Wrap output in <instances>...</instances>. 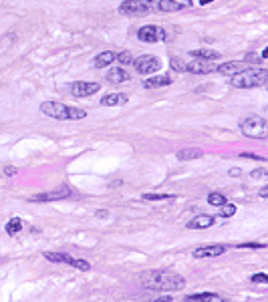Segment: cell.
Instances as JSON below:
<instances>
[{
  "label": "cell",
  "instance_id": "obj_1",
  "mask_svg": "<svg viewBox=\"0 0 268 302\" xmlns=\"http://www.w3.org/2000/svg\"><path fill=\"white\" fill-rule=\"evenodd\" d=\"M137 278H139L141 286H145L147 290H156V292H161V290L175 292L186 286L184 276L169 272V270H147V272H141Z\"/></svg>",
  "mask_w": 268,
  "mask_h": 302
},
{
  "label": "cell",
  "instance_id": "obj_2",
  "mask_svg": "<svg viewBox=\"0 0 268 302\" xmlns=\"http://www.w3.org/2000/svg\"><path fill=\"white\" fill-rule=\"evenodd\" d=\"M268 79V71L260 69V67H252V69H240L236 75H232V87L236 89H252V87H260L264 85Z\"/></svg>",
  "mask_w": 268,
  "mask_h": 302
},
{
  "label": "cell",
  "instance_id": "obj_3",
  "mask_svg": "<svg viewBox=\"0 0 268 302\" xmlns=\"http://www.w3.org/2000/svg\"><path fill=\"white\" fill-rule=\"evenodd\" d=\"M41 113H45L47 117L51 119H73V121H79V119H85L87 113L83 109H77V107H67L63 103H56V101H47L41 105Z\"/></svg>",
  "mask_w": 268,
  "mask_h": 302
},
{
  "label": "cell",
  "instance_id": "obj_4",
  "mask_svg": "<svg viewBox=\"0 0 268 302\" xmlns=\"http://www.w3.org/2000/svg\"><path fill=\"white\" fill-rule=\"evenodd\" d=\"M240 129L246 137H256V139H264L268 135V125H266V119L264 117H258V115H252V117H246L242 123H240Z\"/></svg>",
  "mask_w": 268,
  "mask_h": 302
},
{
  "label": "cell",
  "instance_id": "obj_5",
  "mask_svg": "<svg viewBox=\"0 0 268 302\" xmlns=\"http://www.w3.org/2000/svg\"><path fill=\"white\" fill-rule=\"evenodd\" d=\"M131 63H133V67H135V71H137L139 75H152V73H158V69L161 67L160 58L150 56V54L137 56V58H133V60H131Z\"/></svg>",
  "mask_w": 268,
  "mask_h": 302
},
{
  "label": "cell",
  "instance_id": "obj_6",
  "mask_svg": "<svg viewBox=\"0 0 268 302\" xmlns=\"http://www.w3.org/2000/svg\"><path fill=\"white\" fill-rule=\"evenodd\" d=\"M152 8V0H127L119 6V12L127 14V16H137V14H145Z\"/></svg>",
  "mask_w": 268,
  "mask_h": 302
},
{
  "label": "cell",
  "instance_id": "obj_7",
  "mask_svg": "<svg viewBox=\"0 0 268 302\" xmlns=\"http://www.w3.org/2000/svg\"><path fill=\"white\" fill-rule=\"evenodd\" d=\"M139 41L143 43H160L165 39V33H163V28L156 26V24H145L139 28V33H137Z\"/></svg>",
  "mask_w": 268,
  "mask_h": 302
},
{
  "label": "cell",
  "instance_id": "obj_8",
  "mask_svg": "<svg viewBox=\"0 0 268 302\" xmlns=\"http://www.w3.org/2000/svg\"><path fill=\"white\" fill-rule=\"evenodd\" d=\"M99 87H101V85H97V83H89V81H77V83L71 87V93H73L75 97H89V95L97 93V91H99Z\"/></svg>",
  "mask_w": 268,
  "mask_h": 302
},
{
  "label": "cell",
  "instance_id": "obj_9",
  "mask_svg": "<svg viewBox=\"0 0 268 302\" xmlns=\"http://www.w3.org/2000/svg\"><path fill=\"white\" fill-rule=\"evenodd\" d=\"M71 196L69 188H61V190H54V192H47V194H37L31 198L33 203H41V201H54V200H65Z\"/></svg>",
  "mask_w": 268,
  "mask_h": 302
},
{
  "label": "cell",
  "instance_id": "obj_10",
  "mask_svg": "<svg viewBox=\"0 0 268 302\" xmlns=\"http://www.w3.org/2000/svg\"><path fill=\"white\" fill-rule=\"evenodd\" d=\"M226 252V246H204L194 250V258H216Z\"/></svg>",
  "mask_w": 268,
  "mask_h": 302
},
{
  "label": "cell",
  "instance_id": "obj_11",
  "mask_svg": "<svg viewBox=\"0 0 268 302\" xmlns=\"http://www.w3.org/2000/svg\"><path fill=\"white\" fill-rule=\"evenodd\" d=\"M186 71L194 73V75H208V73H212L214 69L208 67V63H204V60H192V63H186Z\"/></svg>",
  "mask_w": 268,
  "mask_h": 302
},
{
  "label": "cell",
  "instance_id": "obj_12",
  "mask_svg": "<svg viewBox=\"0 0 268 302\" xmlns=\"http://www.w3.org/2000/svg\"><path fill=\"white\" fill-rule=\"evenodd\" d=\"M192 2L188 0L186 4H180V2H175V0H160L158 2V10H161V12H177V10H182V8H186V6H190Z\"/></svg>",
  "mask_w": 268,
  "mask_h": 302
},
{
  "label": "cell",
  "instance_id": "obj_13",
  "mask_svg": "<svg viewBox=\"0 0 268 302\" xmlns=\"http://www.w3.org/2000/svg\"><path fill=\"white\" fill-rule=\"evenodd\" d=\"M115 58H117V54H115V52L105 50V52H101V54H97V56H95L93 65H95L97 69H105V67H109L111 63H115Z\"/></svg>",
  "mask_w": 268,
  "mask_h": 302
},
{
  "label": "cell",
  "instance_id": "obj_14",
  "mask_svg": "<svg viewBox=\"0 0 268 302\" xmlns=\"http://www.w3.org/2000/svg\"><path fill=\"white\" fill-rule=\"evenodd\" d=\"M214 224L212 216H196L192 222H188V230H204V228H210Z\"/></svg>",
  "mask_w": 268,
  "mask_h": 302
},
{
  "label": "cell",
  "instance_id": "obj_15",
  "mask_svg": "<svg viewBox=\"0 0 268 302\" xmlns=\"http://www.w3.org/2000/svg\"><path fill=\"white\" fill-rule=\"evenodd\" d=\"M125 103H127V95H121V93H111L101 99L103 107H115V105H125Z\"/></svg>",
  "mask_w": 268,
  "mask_h": 302
},
{
  "label": "cell",
  "instance_id": "obj_16",
  "mask_svg": "<svg viewBox=\"0 0 268 302\" xmlns=\"http://www.w3.org/2000/svg\"><path fill=\"white\" fill-rule=\"evenodd\" d=\"M202 157V151L196 147H186L177 151V159L180 161H192V159H200Z\"/></svg>",
  "mask_w": 268,
  "mask_h": 302
},
{
  "label": "cell",
  "instance_id": "obj_17",
  "mask_svg": "<svg viewBox=\"0 0 268 302\" xmlns=\"http://www.w3.org/2000/svg\"><path fill=\"white\" fill-rule=\"evenodd\" d=\"M169 83H171L169 75H156V77H152V79H147L143 85H145V89H156V87H165V85H169Z\"/></svg>",
  "mask_w": 268,
  "mask_h": 302
},
{
  "label": "cell",
  "instance_id": "obj_18",
  "mask_svg": "<svg viewBox=\"0 0 268 302\" xmlns=\"http://www.w3.org/2000/svg\"><path fill=\"white\" fill-rule=\"evenodd\" d=\"M188 302H204V300H222L220 294L216 292H198V294H188L186 296Z\"/></svg>",
  "mask_w": 268,
  "mask_h": 302
},
{
  "label": "cell",
  "instance_id": "obj_19",
  "mask_svg": "<svg viewBox=\"0 0 268 302\" xmlns=\"http://www.w3.org/2000/svg\"><path fill=\"white\" fill-rule=\"evenodd\" d=\"M49 262H63V264H73V258L69 256V254H63V252H45L43 254Z\"/></svg>",
  "mask_w": 268,
  "mask_h": 302
},
{
  "label": "cell",
  "instance_id": "obj_20",
  "mask_svg": "<svg viewBox=\"0 0 268 302\" xmlns=\"http://www.w3.org/2000/svg\"><path fill=\"white\" fill-rule=\"evenodd\" d=\"M107 79L111 81V83H123V81H127L129 79V73L121 67V69H111L109 73H107Z\"/></svg>",
  "mask_w": 268,
  "mask_h": 302
},
{
  "label": "cell",
  "instance_id": "obj_21",
  "mask_svg": "<svg viewBox=\"0 0 268 302\" xmlns=\"http://www.w3.org/2000/svg\"><path fill=\"white\" fill-rule=\"evenodd\" d=\"M240 69H242V65H240V63H224V65H220L216 71H218V73H222V75H230V77H232V75H236V73L240 71Z\"/></svg>",
  "mask_w": 268,
  "mask_h": 302
},
{
  "label": "cell",
  "instance_id": "obj_22",
  "mask_svg": "<svg viewBox=\"0 0 268 302\" xmlns=\"http://www.w3.org/2000/svg\"><path fill=\"white\" fill-rule=\"evenodd\" d=\"M192 54L196 58H204V60H216L220 56V52L216 50H208V49H200V50H192Z\"/></svg>",
  "mask_w": 268,
  "mask_h": 302
},
{
  "label": "cell",
  "instance_id": "obj_23",
  "mask_svg": "<svg viewBox=\"0 0 268 302\" xmlns=\"http://www.w3.org/2000/svg\"><path fill=\"white\" fill-rule=\"evenodd\" d=\"M141 198L145 201H165V200H173L175 196H171V194H143Z\"/></svg>",
  "mask_w": 268,
  "mask_h": 302
},
{
  "label": "cell",
  "instance_id": "obj_24",
  "mask_svg": "<svg viewBox=\"0 0 268 302\" xmlns=\"http://www.w3.org/2000/svg\"><path fill=\"white\" fill-rule=\"evenodd\" d=\"M226 201H228V200H226V196H224V194H220V192H214V194L208 196V203H210V205H216V207L224 205Z\"/></svg>",
  "mask_w": 268,
  "mask_h": 302
},
{
  "label": "cell",
  "instance_id": "obj_25",
  "mask_svg": "<svg viewBox=\"0 0 268 302\" xmlns=\"http://www.w3.org/2000/svg\"><path fill=\"white\" fill-rule=\"evenodd\" d=\"M20 230H22V222H20L18 218H12V220L6 224V232H8L10 236H16Z\"/></svg>",
  "mask_w": 268,
  "mask_h": 302
},
{
  "label": "cell",
  "instance_id": "obj_26",
  "mask_svg": "<svg viewBox=\"0 0 268 302\" xmlns=\"http://www.w3.org/2000/svg\"><path fill=\"white\" fill-rule=\"evenodd\" d=\"M220 207H222V211H220L222 218H232V216L236 214V205H234V203H228V201H226V203L220 205Z\"/></svg>",
  "mask_w": 268,
  "mask_h": 302
},
{
  "label": "cell",
  "instance_id": "obj_27",
  "mask_svg": "<svg viewBox=\"0 0 268 302\" xmlns=\"http://www.w3.org/2000/svg\"><path fill=\"white\" fill-rule=\"evenodd\" d=\"M169 63H171V67L177 71V73H186V63H184V60L182 58H177V56H173L171 60H169Z\"/></svg>",
  "mask_w": 268,
  "mask_h": 302
},
{
  "label": "cell",
  "instance_id": "obj_28",
  "mask_svg": "<svg viewBox=\"0 0 268 302\" xmlns=\"http://www.w3.org/2000/svg\"><path fill=\"white\" fill-rule=\"evenodd\" d=\"M115 60H119V63H123V65H129L131 60H133V56H131L127 50H123V52H119V54H117V58H115Z\"/></svg>",
  "mask_w": 268,
  "mask_h": 302
},
{
  "label": "cell",
  "instance_id": "obj_29",
  "mask_svg": "<svg viewBox=\"0 0 268 302\" xmlns=\"http://www.w3.org/2000/svg\"><path fill=\"white\" fill-rule=\"evenodd\" d=\"M250 280L256 282V284H266V282H268V276H266V274H252Z\"/></svg>",
  "mask_w": 268,
  "mask_h": 302
},
{
  "label": "cell",
  "instance_id": "obj_30",
  "mask_svg": "<svg viewBox=\"0 0 268 302\" xmlns=\"http://www.w3.org/2000/svg\"><path fill=\"white\" fill-rule=\"evenodd\" d=\"M266 175H268V171H266L264 167H260V169L252 171V179H262V177H266Z\"/></svg>",
  "mask_w": 268,
  "mask_h": 302
},
{
  "label": "cell",
  "instance_id": "obj_31",
  "mask_svg": "<svg viewBox=\"0 0 268 302\" xmlns=\"http://www.w3.org/2000/svg\"><path fill=\"white\" fill-rule=\"evenodd\" d=\"M238 248H264V244H258V242H252V244H240Z\"/></svg>",
  "mask_w": 268,
  "mask_h": 302
},
{
  "label": "cell",
  "instance_id": "obj_32",
  "mask_svg": "<svg viewBox=\"0 0 268 302\" xmlns=\"http://www.w3.org/2000/svg\"><path fill=\"white\" fill-rule=\"evenodd\" d=\"M242 157H244V159H256V161H262V157H258V155H254V153H242Z\"/></svg>",
  "mask_w": 268,
  "mask_h": 302
},
{
  "label": "cell",
  "instance_id": "obj_33",
  "mask_svg": "<svg viewBox=\"0 0 268 302\" xmlns=\"http://www.w3.org/2000/svg\"><path fill=\"white\" fill-rule=\"evenodd\" d=\"M97 218H101V220H103V218H109V211H105V209H99V211H97Z\"/></svg>",
  "mask_w": 268,
  "mask_h": 302
},
{
  "label": "cell",
  "instance_id": "obj_34",
  "mask_svg": "<svg viewBox=\"0 0 268 302\" xmlns=\"http://www.w3.org/2000/svg\"><path fill=\"white\" fill-rule=\"evenodd\" d=\"M4 173H6V175H14V173H16V169H14V167H6V169H4Z\"/></svg>",
  "mask_w": 268,
  "mask_h": 302
},
{
  "label": "cell",
  "instance_id": "obj_35",
  "mask_svg": "<svg viewBox=\"0 0 268 302\" xmlns=\"http://www.w3.org/2000/svg\"><path fill=\"white\" fill-rule=\"evenodd\" d=\"M242 171L240 169H238V167H234V169H230V175H240Z\"/></svg>",
  "mask_w": 268,
  "mask_h": 302
},
{
  "label": "cell",
  "instance_id": "obj_36",
  "mask_svg": "<svg viewBox=\"0 0 268 302\" xmlns=\"http://www.w3.org/2000/svg\"><path fill=\"white\" fill-rule=\"evenodd\" d=\"M266 194H268V188H266V186H264V188H262V190H260V198H266Z\"/></svg>",
  "mask_w": 268,
  "mask_h": 302
},
{
  "label": "cell",
  "instance_id": "obj_37",
  "mask_svg": "<svg viewBox=\"0 0 268 302\" xmlns=\"http://www.w3.org/2000/svg\"><path fill=\"white\" fill-rule=\"evenodd\" d=\"M208 2H214V0H200V4L204 6V4H208Z\"/></svg>",
  "mask_w": 268,
  "mask_h": 302
}]
</instances>
